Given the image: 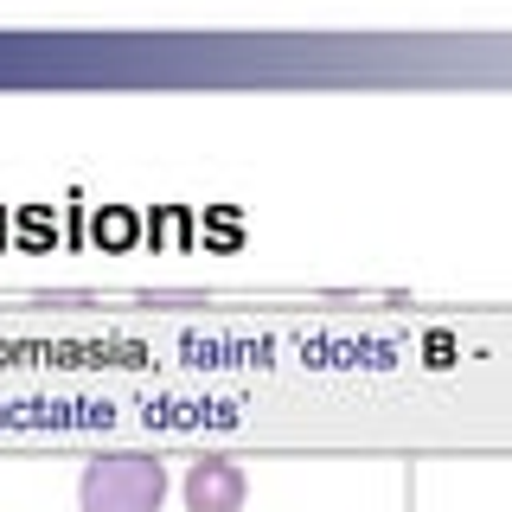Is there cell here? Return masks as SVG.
Here are the masks:
<instances>
[{
  "label": "cell",
  "instance_id": "6da1fadb",
  "mask_svg": "<svg viewBox=\"0 0 512 512\" xmlns=\"http://www.w3.org/2000/svg\"><path fill=\"white\" fill-rule=\"evenodd\" d=\"M167 500V461L154 455H90L77 474V512H160Z\"/></svg>",
  "mask_w": 512,
  "mask_h": 512
},
{
  "label": "cell",
  "instance_id": "7a4b0ae2",
  "mask_svg": "<svg viewBox=\"0 0 512 512\" xmlns=\"http://www.w3.org/2000/svg\"><path fill=\"white\" fill-rule=\"evenodd\" d=\"M186 512H244V493H250V480L237 461H224V455H205V461H192L186 468Z\"/></svg>",
  "mask_w": 512,
  "mask_h": 512
}]
</instances>
